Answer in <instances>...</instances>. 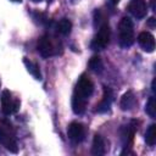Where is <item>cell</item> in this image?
<instances>
[{"mask_svg": "<svg viewBox=\"0 0 156 156\" xmlns=\"http://www.w3.org/2000/svg\"><path fill=\"white\" fill-rule=\"evenodd\" d=\"M37 49H38V52H39L44 58H48V57H51V56L57 55L58 52H61L62 46H61V44H60L57 40H55L51 35L44 34V35H41V37L38 39Z\"/></svg>", "mask_w": 156, "mask_h": 156, "instance_id": "cell-1", "label": "cell"}, {"mask_svg": "<svg viewBox=\"0 0 156 156\" xmlns=\"http://www.w3.org/2000/svg\"><path fill=\"white\" fill-rule=\"evenodd\" d=\"M110 35H111V30H110V26L108 23H104L99 27L98 33L95 34L94 39L91 40V49L93 50H102L105 49L108 43H110Z\"/></svg>", "mask_w": 156, "mask_h": 156, "instance_id": "cell-4", "label": "cell"}, {"mask_svg": "<svg viewBox=\"0 0 156 156\" xmlns=\"http://www.w3.org/2000/svg\"><path fill=\"white\" fill-rule=\"evenodd\" d=\"M138 43L146 52H152L155 50V38L149 32H141L138 35Z\"/></svg>", "mask_w": 156, "mask_h": 156, "instance_id": "cell-10", "label": "cell"}, {"mask_svg": "<svg viewBox=\"0 0 156 156\" xmlns=\"http://www.w3.org/2000/svg\"><path fill=\"white\" fill-rule=\"evenodd\" d=\"M106 152V145H105V140L101 135L96 134L93 139V145H91V154L96 155V156H101Z\"/></svg>", "mask_w": 156, "mask_h": 156, "instance_id": "cell-13", "label": "cell"}, {"mask_svg": "<svg viewBox=\"0 0 156 156\" xmlns=\"http://www.w3.org/2000/svg\"><path fill=\"white\" fill-rule=\"evenodd\" d=\"M72 29V22L68 18H62L56 24V32L61 35H67L71 33Z\"/></svg>", "mask_w": 156, "mask_h": 156, "instance_id": "cell-15", "label": "cell"}, {"mask_svg": "<svg viewBox=\"0 0 156 156\" xmlns=\"http://www.w3.org/2000/svg\"><path fill=\"white\" fill-rule=\"evenodd\" d=\"M149 24H150L151 27H154V26H155V18H154V17H151V18L149 20Z\"/></svg>", "mask_w": 156, "mask_h": 156, "instance_id": "cell-19", "label": "cell"}, {"mask_svg": "<svg viewBox=\"0 0 156 156\" xmlns=\"http://www.w3.org/2000/svg\"><path fill=\"white\" fill-rule=\"evenodd\" d=\"M20 107V100L13 99L9 90H4L1 94V111L4 115L10 116L15 113Z\"/></svg>", "mask_w": 156, "mask_h": 156, "instance_id": "cell-5", "label": "cell"}, {"mask_svg": "<svg viewBox=\"0 0 156 156\" xmlns=\"http://www.w3.org/2000/svg\"><path fill=\"white\" fill-rule=\"evenodd\" d=\"M110 1H111L112 4H118V2L121 1V0H110Z\"/></svg>", "mask_w": 156, "mask_h": 156, "instance_id": "cell-21", "label": "cell"}, {"mask_svg": "<svg viewBox=\"0 0 156 156\" xmlns=\"http://www.w3.org/2000/svg\"><path fill=\"white\" fill-rule=\"evenodd\" d=\"M129 12L138 20L144 18L147 12V6L144 0H130L128 5Z\"/></svg>", "mask_w": 156, "mask_h": 156, "instance_id": "cell-9", "label": "cell"}, {"mask_svg": "<svg viewBox=\"0 0 156 156\" xmlns=\"http://www.w3.org/2000/svg\"><path fill=\"white\" fill-rule=\"evenodd\" d=\"M118 41L122 48H129L134 43V26L129 17H122L118 23Z\"/></svg>", "mask_w": 156, "mask_h": 156, "instance_id": "cell-2", "label": "cell"}, {"mask_svg": "<svg viewBox=\"0 0 156 156\" xmlns=\"http://www.w3.org/2000/svg\"><path fill=\"white\" fill-rule=\"evenodd\" d=\"M11 1H15V2H21L22 0H11Z\"/></svg>", "mask_w": 156, "mask_h": 156, "instance_id": "cell-22", "label": "cell"}, {"mask_svg": "<svg viewBox=\"0 0 156 156\" xmlns=\"http://www.w3.org/2000/svg\"><path fill=\"white\" fill-rule=\"evenodd\" d=\"M23 62H24V65H26V67H27V71H28L35 79L40 80V79H41V73H40V68H39V66H38V63L30 61V60L27 58V57L23 58Z\"/></svg>", "mask_w": 156, "mask_h": 156, "instance_id": "cell-14", "label": "cell"}, {"mask_svg": "<svg viewBox=\"0 0 156 156\" xmlns=\"http://www.w3.org/2000/svg\"><path fill=\"white\" fill-rule=\"evenodd\" d=\"M0 144L10 152L16 154L18 151V146H17V141L15 136L1 126H0Z\"/></svg>", "mask_w": 156, "mask_h": 156, "instance_id": "cell-6", "label": "cell"}, {"mask_svg": "<svg viewBox=\"0 0 156 156\" xmlns=\"http://www.w3.org/2000/svg\"><path fill=\"white\" fill-rule=\"evenodd\" d=\"M67 135L73 143H80L85 138V127L79 122H72L68 126Z\"/></svg>", "mask_w": 156, "mask_h": 156, "instance_id": "cell-7", "label": "cell"}, {"mask_svg": "<svg viewBox=\"0 0 156 156\" xmlns=\"http://www.w3.org/2000/svg\"><path fill=\"white\" fill-rule=\"evenodd\" d=\"M136 104V99H135V95L132 90L127 91L123 94V96L121 98V102H119V106L123 111H130Z\"/></svg>", "mask_w": 156, "mask_h": 156, "instance_id": "cell-11", "label": "cell"}, {"mask_svg": "<svg viewBox=\"0 0 156 156\" xmlns=\"http://www.w3.org/2000/svg\"><path fill=\"white\" fill-rule=\"evenodd\" d=\"M145 141L147 145L154 146L156 144V124H150L145 133Z\"/></svg>", "mask_w": 156, "mask_h": 156, "instance_id": "cell-17", "label": "cell"}, {"mask_svg": "<svg viewBox=\"0 0 156 156\" xmlns=\"http://www.w3.org/2000/svg\"><path fill=\"white\" fill-rule=\"evenodd\" d=\"M136 132V124H135V121H132L130 124L126 126L123 129H122V140L124 143V146H129L132 140H133V136Z\"/></svg>", "mask_w": 156, "mask_h": 156, "instance_id": "cell-12", "label": "cell"}, {"mask_svg": "<svg viewBox=\"0 0 156 156\" xmlns=\"http://www.w3.org/2000/svg\"><path fill=\"white\" fill-rule=\"evenodd\" d=\"M93 91H94V83H93V80L87 74H82L79 77V79H78L77 84H76L72 99L88 102V99L91 96Z\"/></svg>", "mask_w": 156, "mask_h": 156, "instance_id": "cell-3", "label": "cell"}, {"mask_svg": "<svg viewBox=\"0 0 156 156\" xmlns=\"http://www.w3.org/2000/svg\"><path fill=\"white\" fill-rule=\"evenodd\" d=\"M112 100H113V93H112V90L108 87H104L102 99L96 105L95 112H98V113H105V112H107L110 110V107H111Z\"/></svg>", "mask_w": 156, "mask_h": 156, "instance_id": "cell-8", "label": "cell"}, {"mask_svg": "<svg viewBox=\"0 0 156 156\" xmlns=\"http://www.w3.org/2000/svg\"><path fill=\"white\" fill-rule=\"evenodd\" d=\"M145 112L151 117V118H156V102H155V98L151 96L145 106Z\"/></svg>", "mask_w": 156, "mask_h": 156, "instance_id": "cell-18", "label": "cell"}, {"mask_svg": "<svg viewBox=\"0 0 156 156\" xmlns=\"http://www.w3.org/2000/svg\"><path fill=\"white\" fill-rule=\"evenodd\" d=\"M89 68L90 71H93L94 73H101L104 71V63L102 60L100 58V56H93L89 60Z\"/></svg>", "mask_w": 156, "mask_h": 156, "instance_id": "cell-16", "label": "cell"}, {"mask_svg": "<svg viewBox=\"0 0 156 156\" xmlns=\"http://www.w3.org/2000/svg\"><path fill=\"white\" fill-rule=\"evenodd\" d=\"M32 1H35V2H38V1H40V0H32Z\"/></svg>", "mask_w": 156, "mask_h": 156, "instance_id": "cell-23", "label": "cell"}, {"mask_svg": "<svg viewBox=\"0 0 156 156\" xmlns=\"http://www.w3.org/2000/svg\"><path fill=\"white\" fill-rule=\"evenodd\" d=\"M151 9H152V11H156V7H155V0H151Z\"/></svg>", "mask_w": 156, "mask_h": 156, "instance_id": "cell-20", "label": "cell"}]
</instances>
